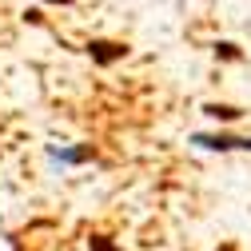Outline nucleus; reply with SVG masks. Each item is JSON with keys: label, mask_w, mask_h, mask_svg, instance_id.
<instances>
[{"label": "nucleus", "mask_w": 251, "mask_h": 251, "mask_svg": "<svg viewBox=\"0 0 251 251\" xmlns=\"http://www.w3.org/2000/svg\"><path fill=\"white\" fill-rule=\"evenodd\" d=\"M196 144L211 151H251V140H239V136H196Z\"/></svg>", "instance_id": "f257e3e1"}, {"label": "nucleus", "mask_w": 251, "mask_h": 251, "mask_svg": "<svg viewBox=\"0 0 251 251\" xmlns=\"http://www.w3.org/2000/svg\"><path fill=\"white\" fill-rule=\"evenodd\" d=\"M88 52L96 56L100 64H112V60H120L128 48H124V44H112V40H92V44H88Z\"/></svg>", "instance_id": "f03ea898"}, {"label": "nucleus", "mask_w": 251, "mask_h": 251, "mask_svg": "<svg viewBox=\"0 0 251 251\" xmlns=\"http://www.w3.org/2000/svg\"><path fill=\"white\" fill-rule=\"evenodd\" d=\"M207 116H215V120H235L239 112H235V108H219V104H211V108H207Z\"/></svg>", "instance_id": "7ed1b4c3"}, {"label": "nucleus", "mask_w": 251, "mask_h": 251, "mask_svg": "<svg viewBox=\"0 0 251 251\" xmlns=\"http://www.w3.org/2000/svg\"><path fill=\"white\" fill-rule=\"evenodd\" d=\"M88 155H92V148H80V151H64L60 160H88Z\"/></svg>", "instance_id": "20e7f679"}, {"label": "nucleus", "mask_w": 251, "mask_h": 251, "mask_svg": "<svg viewBox=\"0 0 251 251\" xmlns=\"http://www.w3.org/2000/svg\"><path fill=\"white\" fill-rule=\"evenodd\" d=\"M92 243H96V251H112V243H104V239H92Z\"/></svg>", "instance_id": "39448f33"}, {"label": "nucleus", "mask_w": 251, "mask_h": 251, "mask_svg": "<svg viewBox=\"0 0 251 251\" xmlns=\"http://www.w3.org/2000/svg\"><path fill=\"white\" fill-rule=\"evenodd\" d=\"M60 4H68V0H60Z\"/></svg>", "instance_id": "423d86ee"}]
</instances>
